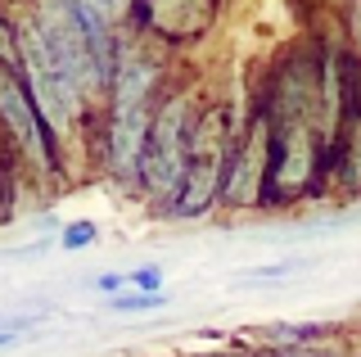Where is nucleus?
Wrapping results in <instances>:
<instances>
[{
    "label": "nucleus",
    "instance_id": "nucleus-1",
    "mask_svg": "<svg viewBox=\"0 0 361 357\" xmlns=\"http://www.w3.org/2000/svg\"><path fill=\"white\" fill-rule=\"evenodd\" d=\"M18 50H23V68H27V77H32V95H37L41 114L68 136V122L77 118V82L54 63L41 28H23L18 32Z\"/></svg>",
    "mask_w": 361,
    "mask_h": 357
},
{
    "label": "nucleus",
    "instance_id": "nucleus-2",
    "mask_svg": "<svg viewBox=\"0 0 361 357\" xmlns=\"http://www.w3.org/2000/svg\"><path fill=\"white\" fill-rule=\"evenodd\" d=\"M190 176V145H185V104H167L154 127L149 159H145V181L154 195H172Z\"/></svg>",
    "mask_w": 361,
    "mask_h": 357
},
{
    "label": "nucleus",
    "instance_id": "nucleus-3",
    "mask_svg": "<svg viewBox=\"0 0 361 357\" xmlns=\"http://www.w3.org/2000/svg\"><path fill=\"white\" fill-rule=\"evenodd\" d=\"M45 46H50L54 63L73 77L77 86H90L99 77L95 59H90V46L82 37V23H77V9H59V5H45V28H41Z\"/></svg>",
    "mask_w": 361,
    "mask_h": 357
},
{
    "label": "nucleus",
    "instance_id": "nucleus-4",
    "mask_svg": "<svg viewBox=\"0 0 361 357\" xmlns=\"http://www.w3.org/2000/svg\"><path fill=\"white\" fill-rule=\"evenodd\" d=\"M149 136L154 131L145 122V99H118V109H113V163H118V172H135Z\"/></svg>",
    "mask_w": 361,
    "mask_h": 357
},
{
    "label": "nucleus",
    "instance_id": "nucleus-5",
    "mask_svg": "<svg viewBox=\"0 0 361 357\" xmlns=\"http://www.w3.org/2000/svg\"><path fill=\"white\" fill-rule=\"evenodd\" d=\"M212 131V122L203 127V136L195 140V159H190V176H185V195H180V213L185 217H195L203 204L212 199V181H217V136H208Z\"/></svg>",
    "mask_w": 361,
    "mask_h": 357
},
{
    "label": "nucleus",
    "instance_id": "nucleus-6",
    "mask_svg": "<svg viewBox=\"0 0 361 357\" xmlns=\"http://www.w3.org/2000/svg\"><path fill=\"white\" fill-rule=\"evenodd\" d=\"M0 114H5L9 127H14V136L32 150V159H37L41 167L50 163V154H45V145H41V131H37V118H32L27 95H23L18 82H14V77H5V73H0Z\"/></svg>",
    "mask_w": 361,
    "mask_h": 357
},
{
    "label": "nucleus",
    "instance_id": "nucleus-7",
    "mask_svg": "<svg viewBox=\"0 0 361 357\" xmlns=\"http://www.w3.org/2000/svg\"><path fill=\"white\" fill-rule=\"evenodd\" d=\"M208 14H212L208 0H154L149 9V18L167 37H190V32L208 28Z\"/></svg>",
    "mask_w": 361,
    "mask_h": 357
},
{
    "label": "nucleus",
    "instance_id": "nucleus-8",
    "mask_svg": "<svg viewBox=\"0 0 361 357\" xmlns=\"http://www.w3.org/2000/svg\"><path fill=\"white\" fill-rule=\"evenodd\" d=\"M262 159H267V131L253 127L248 154L240 159V172H235V181H231V199H235V204H253V199H257V172H262Z\"/></svg>",
    "mask_w": 361,
    "mask_h": 357
},
{
    "label": "nucleus",
    "instance_id": "nucleus-9",
    "mask_svg": "<svg viewBox=\"0 0 361 357\" xmlns=\"http://www.w3.org/2000/svg\"><path fill=\"white\" fill-rule=\"evenodd\" d=\"M307 163H312V154H307V131H293L289 159H285V167H280V186H298L302 176H307Z\"/></svg>",
    "mask_w": 361,
    "mask_h": 357
},
{
    "label": "nucleus",
    "instance_id": "nucleus-10",
    "mask_svg": "<svg viewBox=\"0 0 361 357\" xmlns=\"http://www.w3.org/2000/svg\"><path fill=\"white\" fill-rule=\"evenodd\" d=\"M127 285L135 294H158L163 289V272L158 267H140V272H127Z\"/></svg>",
    "mask_w": 361,
    "mask_h": 357
},
{
    "label": "nucleus",
    "instance_id": "nucleus-11",
    "mask_svg": "<svg viewBox=\"0 0 361 357\" xmlns=\"http://www.w3.org/2000/svg\"><path fill=\"white\" fill-rule=\"evenodd\" d=\"M95 240V222H73V226H63V249H86V244Z\"/></svg>",
    "mask_w": 361,
    "mask_h": 357
},
{
    "label": "nucleus",
    "instance_id": "nucleus-12",
    "mask_svg": "<svg viewBox=\"0 0 361 357\" xmlns=\"http://www.w3.org/2000/svg\"><path fill=\"white\" fill-rule=\"evenodd\" d=\"M158 303H163V294H118V298H113V312H135V308H158Z\"/></svg>",
    "mask_w": 361,
    "mask_h": 357
},
{
    "label": "nucleus",
    "instance_id": "nucleus-13",
    "mask_svg": "<svg viewBox=\"0 0 361 357\" xmlns=\"http://www.w3.org/2000/svg\"><path fill=\"white\" fill-rule=\"evenodd\" d=\"M86 5H90V9H95V14H104V18H118V14H122V9H127V5H131V0H86Z\"/></svg>",
    "mask_w": 361,
    "mask_h": 357
},
{
    "label": "nucleus",
    "instance_id": "nucleus-14",
    "mask_svg": "<svg viewBox=\"0 0 361 357\" xmlns=\"http://www.w3.org/2000/svg\"><path fill=\"white\" fill-rule=\"evenodd\" d=\"M122 285H127V276H118V272H109V276H99V281H95V289H109V294H118Z\"/></svg>",
    "mask_w": 361,
    "mask_h": 357
},
{
    "label": "nucleus",
    "instance_id": "nucleus-15",
    "mask_svg": "<svg viewBox=\"0 0 361 357\" xmlns=\"http://www.w3.org/2000/svg\"><path fill=\"white\" fill-rule=\"evenodd\" d=\"M0 50H5V54H9V41H5V28H0Z\"/></svg>",
    "mask_w": 361,
    "mask_h": 357
}]
</instances>
